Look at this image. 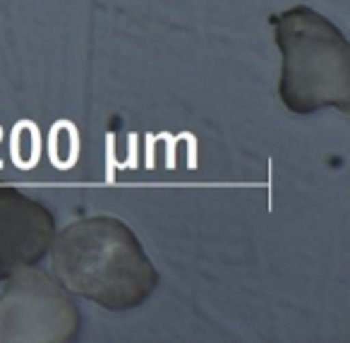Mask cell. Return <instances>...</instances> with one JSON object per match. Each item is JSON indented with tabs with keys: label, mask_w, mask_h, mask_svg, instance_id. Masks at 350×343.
Returning a JSON list of instances; mask_svg holds the SVG:
<instances>
[{
	"label": "cell",
	"mask_w": 350,
	"mask_h": 343,
	"mask_svg": "<svg viewBox=\"0 0 350 343\" xmlns=\"http://www.w3.org/2000/svg\"><path fill=\"white\" fill-rule=\"evenodd\" d=\"M51 274L63 288L111 312L135 309L159 285L139 238L116 216L72 221L51 242Z\"/></svg>",
	"instance_id": "6da1fadb"
},
{
	"label": "cell",
	"mask_w": 350,
	"mask_h": 343,
	"mask_svg": "<svg viewBox=\"0 0 350 343\" xmlns=\"http://www.w3.org/2000/svg\"><path fill=\"white\" fill-rule=\"evenodd\" d=\"M281 49L278 97L288 111L310 116L321 108L350 111V44L345 34L307 5L269 17Z\"/></svg>",
	"instance_id": "7a4b0ae2"
},
{
	"label": "cell",
	"mask_w": 350,
	"mask_h": 343,
	"mask_svg": "<svg viewBox=\"0 0 350 343\" xmlns=\"http://www.w3.org/2000/svg\"><path fill=\"white\" fill-rule=\"evenodd\" d=\"M82 331V312L53 274L17 269L0 293V343H68Z\"/></svg>",
	"instance_id": "3957f363"
},
{
	"label": "cell",
	"mask_w": 350,
	"mask_h": 343,
	"mask_svg": "<svg viewBox=\"0 0 350 343\" xmlns=\"http://www.w3.org/2000/svg\"><path fill=\"white\" fill-rule=\"evenodd\" d=\"M55 238V216L49 207L17 188L0 185V281L17 269L36 266Z\"/></svg>",
	"instance_id": "277c9868"
}]
</instances>
